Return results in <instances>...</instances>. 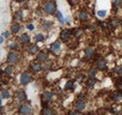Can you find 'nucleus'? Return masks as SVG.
Returning <instances> with one entry per match:
<instances>
[{"label":"nucleus","mask_w":122,"mask_h":115,"mask_svg":"<svg viewBox=\"0 0 122 115\" xmlns=\"http://www.w3.org/2000/svg\"><path fill=\"white\" fill-rule=\"evenodd\" d=\"M44 12L48 13V15H54L56 13V4L54 1H47L44 4V7H43Z\"/></svg>","instance_id":"obj_1"},{"label":"nucleus","mask_w":122,"mask_h":115,"mask_svg":"<svg viewBox=\"0 0 122 115\" xmlns=\"http://www.w3.org/2000/svg\"><path fill=\"white\" fill-rule=\"evenodd\" d=\"M18 60H19V55H18V53H16V52H11V53H9V55H7V63H9L10 65L17 64Z\"/></svg>","instance_id":"obj_2"},{"label":"nucleus","mask_w":122,"mask_h":115,"mask_svg":"<svg viewBox=\"0 0 122 115\" xmlns=\"http://www.w3.org/2000/svg\"><path fill=\"white\" fill-rule=\"evenodd\" d=\"M85 107H86V99H85V97H79L77 99V102H76V109H77V111L84 110Z\"/></svg>","instance_id":"obj_3"},{"label":"nucleus","mask_w":122,"mask_h":115,"mask_svg":"<svg viewBox=\"0 0 122 115\" xmlns=\"http://www.w3.org/2000/svg\"><path fill=\"white\" fill-rule=\"evenodd\" d=\"M31 80H32V77H31V74L28 73V72H25V73H23V74L20 76V84H22V85H26V84H29Z\"/></svg>","instance_id":"obj_4"},{"label":"nucleus","mask_w":122,"mask_h":115,"mask_svg":"<svg viewBox=\"0 0 122 115\" xmlns=\"http://www.w3.org/2000/svg\"><path fill=\"white\" fill-rule=\"evenodd\" d=\"M18 111H19V114H23V115H29V114L31 113V108H30V105H29V104H22V105L19 107Z\"/></svg>","instance_id":"obj_5"},{"label":"nucleus","mask_w":122,"mask_h":115,"mask_svg":"<svg viewBox=\"0 0 122 115\" xmlns=\"http://www.w3.org/2000/svg\"><path fill=\"white\" fill-rule=\"evenodd\" d=\"M61 49V42L60 41H55L51 46H50V50L54 53V54H57Z\"/></svg>","instance_id":"obj_6"},{"label":"nucleus","mask_w":122,"mask_h":115,"mask_svg":"<svg viewBox=\"0 0 122 115\" xmlns=\"http://www.w3.org/2000/svg\"><path fill=\"white\" fill-rule=\"evenodd\" d=\"M71 35H72V31H70V30H62V31H61V34H60V38L62 40V41H66L67 42L70 40Z\"/></svg>","instance_id":"obj_7"},{"label":"nucleus","mask_w":122,"mask_h":115,"mask_svg":"<svg viewBox=\"0 0 122 115\" xmlns=\"http://www.w3.org/2000/svg\"><path fill=\"white\" fill-rule=\"evenodd\" d=\"M16 97H17V99H18L19 102H23V101L26 99V94H25L24 90H19V91L16 94Z\"/></svg>","instance_id":"obj_8"},{"label":"nucleus","mask_w":122,"mask_h":115,"mask_svg":"<svg viewBox=\"0 0 122 115\" xmlns=\"http://www.w3.org/2000/svg\"><path fill=\"white\" fill-rule=\"evenodd\" d=\"M47 58H48V54L46 52H40L38 55H37V61L40 63H44L47 60Z\"/></svg>","instance_id":"obj_9"},{"label":"nucleus","mask_w":122,"mask_h":115,"mask_svg":"<svg viewBox=\"0 0 122 115\" xmlns=\"http://www.w3.org/2000/svg\"><path fill=\"white\" fill-rule=\"evenodd\" d=\"M97 67H98V70H105V68H107V63H105V60L99 59V60L97 61Z\"/></svg>","instance_id":"obj_10"},{"label":"nucleus","mask_w":122,"mask_h":115,"mask_svg":"<svg viewBox=\"0 0 122 115\" xmlns=\"http://www.w3.org/2000/svg\"><path fill=\"white\" fill-rule=\"evenodd\" d=\"M37 52H38V48H37L36 44H30L29 46V48H28V53L29 54H36Z\"/></svg>","instance_id":"obj_11"},{"label":"nucleus","mask_w":122,"mask_h":115,"mask_svg":"<svg viewBox=\"0 0 122 115\" xmlns=\"http://www.w3.org/2000/svg\"><path fill=\"white\" fill-rule=\"evenodd\" d=\"M29 41H30V37H29L28 34H23V35L19 37V42H20V43H28Z\"/></svg>","instance_id":"obj_12"},{"label":"nucleus","mask_w":122,"mask_h":115,"mask_svg":"<svg viewBox=\"0 0 122 115\" xmlns=\"http://www.w3.org/2000/svg\"><path fill=\"white\" fill-rule=\"evenodd\" d=\"M31 70L34 71V72H40L41 70H42V66L38 64V63H35V64H31Z\"/></svg>","instance_id":"obj_13"},{"label":"nucleus","mask_w":122,"mask_h":115,"mask_svg":"<svg viewBox=\"0 0 122 115\" xmlns=\"http://www.w3.org/2000/svg\"><path fill=\"white\" fill-rule=\"evenodd\" d=\"M42 98H43L44 101H50V99L53 98V92H50V91H46V92L42 95Z\"/></svg>","instance_id":"obj_14"},{"label":"nucleus","mask_w":122,"mask_h":115,"mask_svg":"<svg viewBox=\"0 0 122 115\" xmlns=\"http://www.w3.org/2000/svg\"><path fill=\"white\" fill-rule=\"evenodd\" d=\"M121 98H122V91L121 90H118V91L112 94V99L114 101H120Z\"/></svg>","instance_id":"obj_15"},{"label":"nucleus","mask_w":122,"mask_h":115,"mask_svg":"<svg viewBox=\"0 0 122 115\" xmlns=\"http://www.w3.org/2000/svg\"><path fill=\"white\" fill-rule=\"evenodd\" d=\"M20 24H18V23H15V24H12V26H11V30H12V32L13 34H17V32H19V30H20Z\"/></svg>","instance_id":"obj_16"},{"label":"nucleus","mask_w":122,"mask_h":115,"mask_svg":"<svg viewBox=\"0 0 122 115\" xmlns=\"http://www.w3.org/2000/svg\"><path fill=\"white\" fill-rule=\"evenodd\" d=\"M96 78H90L89 80H87V83H86V86L89 88V89H92L95 85H96Z\"/></svg>","instance_id":"obj_17"},{"label":"nucleus","mask_w":122,"mask_h":115,"mask_svg":"<svg viewBox=\"0 0 122 115\" xmlns=\"http://www.w3.org/2000/svg\"><path fill=\"white\" fill-rule=\"evenodd\" d=\"M93 53H95V50H93V48H86L85 49V56L87 58V59H90V58L93 55Z\"/></svg>","instance_id":"obj_18"},{"label":"nucleus","mask_w":122,"mask_h":115,"mask_svg":"<svg viewBox=\"0 0 122 115\" xmlns=\"http://www.w3.org/2000/svg\"><path fill=\"white\" fill-rule=\"evenodd\" d=\"M43 115H51V114H54L55 111L53 110V109H50V108H47V107H44L43 109H42V111H41Z\"/></svg>","instance_id":"obj_19"},{"label":"nucleus","mask_w":122,"mask_h":115,"mask_svg":"<svg viewBox=\"0 0 122 115\" xmlns=\"http://www.w3.org/2000/svg\"><path fill=\"white\" fill-rule=\"evenodd\" d=\"M55 15H56V18H57V21H59L61 24H64V23H65V19H64V16H62V13L57 11Z\"/></svg>","instance_id":"obj_20"},{"label":"nucleus","mask_w":122,"mask_h":115,"mask_svg":"<svg viewBox=\"0 0 122 115\" xmlns=\"http://www.w3.org/2000/svg\"><path fill=\"white\" fill-rule=\"evenodd\" d=\"M97 71H98L97 68H91V70L89 71V74H87V76H89V78H95V77H96V74H97Z\"/></svg>","instance_id":"obj_21"},{"label":"nucleus","mask_w":122,"mask_h":115,"mask_svg":"<svg viewBox=\"0 0 122 115\" xmlns=\"http://www.w3.org/2000/svg\"><path fill=\"white\" fill-rule=\"evenodd\" d=\"M73 85H74V83H73L72 80H68V82L65 84V90H72V89H73Z\"/></svg>","instance_id":"obj_22"},{"label":"nucleus","mask_w":122,"mask_h":115,"mask_svg":"<svg viewBox=\"0 0 122 115\" xmlns=\"http://www.w3.org/2000/svg\"><path fill=\"white\" fill-rule=\"evenodd\" d=\"M79 19H80V21L87 19V12H86V11H81V12L79 13Z\"/></svg>","instance_id":"obj_23"},{"label":"nucleus","mask_w":122,"mask_h":115,"mask_svg":"<svg viewBox=\"0 0 122 115\" xmlns=\"http://www.w3.org/2000/svg\"><path fill=\"white\" fill-rule=\"evenodd\" d=\"M81 34H83V30L81 29H74V30H72V35H74L76 37H79Z\"/></svg>","instance_id":"obj_24"},{"label":"nucleus","mask_w":122,"mask_h":115,"mask_svg":"<svg viewBox=\"0 0 122 115\" xmlns=\"http://www.w3.org/2000/svg\"><path fill=\"white\" fill-rule=\"evenodd\" d=\"M35 41L36 42H42V41H44V36L42 34H37V35H35Z\"/></svg>","instance_id":"obj_25"},{"label":"nucleus","mask_w":122,"mask_h":115,"mask_svg":"<svg viewBox=\"0 0 122 115\" xmlns=\"http://www.w3.org/2000/svg\"><path fill=\"white\" fill-rule=\"evenodd\" d=\"M10 97V91L9 90H1V98H9Z\"/></svg>","instance_id":"obj_26"},{"label":"nucleus","mask_w":122,"mask_h":115,"mask_svg":"<svg viewBox=\"0 0 122 115\" xmlns=\"http://www.w3.org/2000/svg\"><path fill=\"white\" fill-rule=\"evenodd\" d=\"M12 72H13V67H12L11 65H10V66H7V67L5 68V71H4V73H5V74H11Z\"/></svg>","instance_id":"obj_27"},{"label":"nucleus","mask_w":122,"mask_h":115,"mask_svg":"<svg viewBox=\"0 0 122 115\" xmlns=\"http://www.w3.org/2000/svg\"><path fill=\"white\" fill-rule=\"evenodd\" d=\"M97 15H98V17H105V16H107V11H104V10H99V11L97 12Z\"/></svg>","instance_id":"obj_28"},{"label":"nucleus","mask_w":122,"mask_h":115,"mask_svg":"<svg viewBox=\"0 0 122 115\" xmlns=\"http://www.w3.org/2000/svg\"><path fill=\"white\" fill-rule=\"evenodd\" d=\"M9 48L16 50V49H18V43H10V44H9Z\"/></svg>","instance_id":"obj_29"},{"label":"nucleus","mask_w":122,"mask_h":115,"mask_svg":"<svg viewBox=\"0 0 122 115\" xmlns=\"http://www.w3.org/2000/svg\"><path fill=\"white\" fill-rule=\"evenodd\" d=\"M118 24H120L118 19H116V18H112V19H111V25H112V26H117Z\"/></svg>","instance_id":"obj_30"},{"label":"nucleus","mask_w":122,"mask_h":115,"mask_svg":"<svg viewBox=\"0 0 122 115\" xmlns=\"http://www.w3.org/2000/svg\"><path fill=\"white\" fill-rule=\"evenodd\" d=\"M50 26H51V23H47V22H46V23L43 24V28H44L46 30H48V29H49Z\"/></svg>","instance_id":"obj_31"},{"label":"nucleus","mask_w":122,"mask_h":115,"mask_svg":"<svg viewBox=\"0 0 122 115\" xmlns=\"http://www.w3.org/2000/svg\"><path fill=\"white\" fill-rule=\"evenodd\" d=\"M16 17L19 18V19H22V18H23V12H22V11H18L17 15H16Z\"/></svg>","instance_id":"obj_32"},{"label":"nucleus","mask_w":122,"mask_h":115,"mask_svg":"<svg viewBox=\"0 0 122 115\" xmlns=\"http://www.w3.org/2000/svg\"><path fill=\"white\" fill-rule=\"evenodd\" d=\"M26 28H28V30H30V31H32V30H34V25H32V24H28V25H26Z\"/></svg>","instance_id":"obj_33"},{"label":"nucleus","mask_w":122,"mask_h":115,"mask_svg":"<svg viewBox=\"0 0 122 115\" xmlns=\"http://www.w3.org/2000/svg\"><path fill=\"white\" fill-rule=\"evenodd\" d=\"M117 85H118L120 88H122V77L118 79V82H117Z\"/></svg>","instance_id":"obj_34"},{"label":"nucleus","mask_w":122,"mask_h":115,"mask_svg":"<svg viewBox=\"0 0 122 115\" xmlns=\"http://www.w3.org/2000/svg\"><path fill=\"white\" fill-rule=\"evenodd\" d=\"M4 36L5 37H10V31H5L4 32Z\"/></svg>","instance_id":"obj_35"},{"label":"nucleus","mask_w":122,"mask_h":115,"mask_svg":"<svg viewBox=\"0 0 122 115\" xmlns=\"http://www.w3.org/2000/svg\"><path fill=\"white\" fill-rule=\"evenodd\" d=\"M120 4H121V0H116L115 4H114V6H117V5H120Z\"/></svg>","instance_id":"obj_36"},{"label":"nucleus","mask_w":122,"mask_h":115,"mask_svg":"<svg viewBox=\"0 0 122 115\" xmlns=\"http://www.w3.org/2000/svg\"><path fill=\"white\" fill-rule=\"evenodd\" d=\"M116 72H117V73H122V67H118V68H116Z\"/></svg>","instance_id":"obj_37"},{"label":"nucleus","mask_w":122,"mask_h":115,"mask_svg":"<svg viewBox=\"0 0 122 115\" xmlns=\"http://www.w3.org/2000/svg\"><path fill=\"white\" fill-rule=\"evenodd\" d=\"M4 38H5V36L3 35L1 37H0V43H3V42H4Z\"/></svg>","instance_id":"obj_38"},{"label":"nucleus","mask_w":122,"mask_h":115,"mask_svg":"<svg viewBox=\"0 0 122 115\" xmlns=\"http://www.w3.org/2000/svg\"><path fill=\"white\" fill-rule=\"evenodd\" d=\"M90 28H91V29H90V30H91V31H93V30H95V29H96V26H95V25H91V26H90Z\"/></svg>","instance_id":"obj_39"},{"label":"nucleus","mask_w":122,"mask_h":115,"mask_svg":"<svg viewBox=\"0 0 122 115\" xmlns=\"http://www.w3.org/2000/svg\"><path fill=\"white\" fill-rule=\"evenodd\" d=\"M78 79H79V80H83L84 78H83V76H81V74H79V76H78Z\"/></svg>","instance_id":"obj_40"},{"label":"nucleus","mask_w":122,"mask_h":115,"mask_svg":"<svg viewBox=\"0 0 122 115\" xmlns=\"http://www.w3.org/2000/svg\"><path fill=\"white\" fill-rule=\"evenodd\" d=\"M18 1H20V3H23V1H24V0H18Z\"/></svg>","instance_id":"obj_41"}]
</instances>
